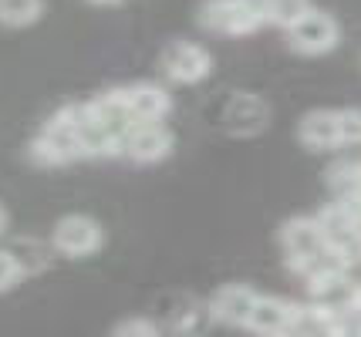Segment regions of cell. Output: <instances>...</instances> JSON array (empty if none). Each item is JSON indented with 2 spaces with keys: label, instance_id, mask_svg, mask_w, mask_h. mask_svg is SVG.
Returning <instances> with one entry per match:
<instances>
[{
  "label": "cell",
  "instance_id": "1",
  "mask_svg": "<svg viewBox=\"0 0 361 337\" xmlns=\"http://www.w3.org/2000/svg\"><path fill=\"white\" fill-rule=\"evenodd\" d=\"M88 115L85 101L64 105L44 122V129L37 132L27 145V159L41 169H58V165H71V162L85 159L81 148V122Z\"/></svg>",
  "mask_w": 361,
  "mask_h": 337
},
{
  "label": "cell",
  "instance_id": "2",
  "mask_svg": "<svg viewBox=\"0 0 361 337\" xmlns=\"http://www.w3.org/2000/svg\"><path fill=\"white\" fill-rule=\"evenodd\" d=\"M200 27L223 37H250L267 27L264 0H203L196 11Z\"/></svg>",
  "mask_w": 361,
  "mask_h": 337
},
{
  "label": "cell",
  "instance_id": "3",
  "mask_svg": "<svg viewBox=\"0 0 361 337\" xmlns=\"http://www.w3.org/2000/svg\"><path fill=\"white\" fill-rule=\"evenodd\" d=\"M51 246L64 260H88L105 246V226L88 212H68L51 226Z\"/></svg>",
  "mask_w": 361,
  "mask_h": 337
},
{
  "label": "cell",
  "instance_id": "4",
  "mask_svg": "<svg viewBox=\"0 0 361 337\" xmlns=\"http://www.w3.org/2000/svg\"><path fill=\"white\" fill-rule=\"evenodd\" d=\"M287 48L294 54H304V58H321V54H331V51L341 44V24L321 11V7H311L307 14L294 20L287 27Z\"/></svg>",
  "mask_w": 361,
  "mask_h": 337
},
{
  "label": "cell",
  "instance_id": "5",
  "mask_svg": "<svg viewBox=\"0 0 361 337\" xmlns=\"http://www.w3.org/2000/svg\"><path fill=\"white\" fill-rule=\"evenodd\" d=\"M317 223H321L324 236H328V246L338 257L351 263V267L361 263V216L355 209L341 203V199H334L317 212Z\"/></svg>",
  "mask_w": 361,
  "mask_h": 337
},
{
  "label": "cell",
  "instance_id": "6",
  "mask_svg": "<svg viewBox=\"0 0 361 337\" xmlns=\"http://www.w3.org/2000/svg\"><path fill=\"white\" fill-rule=\"evenodd\" d=\"M159 68L173 84H200L213 75V54L196 41H173L159 54Z\"/></svg>",
  "mask_w": 361,
  "mask_h": 337
},
{
  "label": "cell",
  "instance_id": "7",
  "mask_svg": "<svg viewBox=\"0 0 361 337\" xmlns=\"http://www.w3.org/2000/svg\"><path fill=\"white\" fill-rule=\"evenodd\" d=\"M307 284V300L321 304L331 314H345V310H361V284L348 273V267L341 270L317 273Z\"/></svg>",
  "mask_w": 361,
  "mask_h": 337
},
{
  "label": "cell",
  "instance_id": "8",
  "mask_svg": "<svg viewBox=\"0 0 361 337\" xmlns=\"http://www.w3.org/2000/svg\"><path fill=\"white\" fill-rule=\"evenodd\" d=\"M176 148V135L166 129V122H135L122 139V159L135 165H156L169 159Z\"/></svg>",
  "mask_w": 361,
  "mask_h": 337
},
{
  "label": "cell",
  "instance_id": "9",
  "mask_svg": "<svg viewBox=\"0 0 361 337\" xmlns=\"http://www.w3.org/2000/svg\"><path fill=\"white\" fill-rule=\"evenodd\" d=\"M257 297L260 293L253 287H247V284H226V287H220L209 297L206 314H209V321L226 324V327H247Z\"/></svg>",
  "mask_w": 361,
  "mask_h": 337
},
{
  "label": "cell",
  "instance_id": "10",
  "mask_svg": "<svg viewBox=\"0 0 361 337\" xmlns=\"http://www.w3.org/2000/svg\"><path fill=\"white\" fill-rule=\"evenodd\" d=\"M223 122H226V132H230V135H240V139L260 135V132L270 125V108L260 95L236 91V95L226 101V108H223Z\"/></svg>",
  "mask_w": 361,
  "mask_h": 337
},
{
  "label": "cell",
  "instance_id": "11",
  "mask_svg": "<svg viewBox=\"0 0 361 337\" xmlns=\"http://www.w3.org/2000/svg\"><path fill=\"white\" fill-rule=\"evenodd\" d=\"M298 142L304 145L307 152H334V148H345V145H341L338 108H314V112L300 115Z\"/></svg>",
  "mask_w": 361,
  "mask_h": 337
},
{
  "label": "cell",
  "instance_id": "12",
  "mask_svg": "<svg viewBox=\"0 0 361 337\" xmlns=\"http://www.w3.org/2000/svg\"><path fill=\"white\" fill-rule=\"evenodd\" d=\"M294 300L287 297H274V293H260L253 314L247 321V331L253 334H290V321H294Z\"/></svg>",
  "mask_w": 361,
  "mask_h": 337
},
{
  "label": "cell",
  "instance_id": "13",
  "mask_svg": "<svg viewBox=\"0 0 361 337\" xmlns=\"http://www.w3.org/2000/svg\"><path fill=\"white\" fill-rule=\"evenodd\" d=\"M126 95L135 122H166L169 112H173V95L162 84L135 81V84H126Z\"/></svg>",
  "mask_w": 361,
  "mask_h": 337
},
{
  "label": "cell",
  "instance_id": "14",
  "mask_svg": "<svg viewBox=\"0 0 361 337\" xmlns=\"http://www.w3.org/2000/svg\"><path fill=\"white\" fill-rule=\"evenodd\" d=\"M88 112H92L94 122H102L105 129H111L115 135H122V139L135 125L126 88H105V91H98L94 98H88Z\"/></svg>",
  "mask_w": 361,
  "mask_h": 337
},
{
  "label": "cell",
  "instance_id": "15",
  "mask_svg": "<svg viewBox=\"0 0 361 337\" xmlns=\"http://www.w3.org/2000/svg\"><path fill=\"white\" fill-rule=\"evenodd\" d=\"M290 334H300V337L334 334V314L324 310L321 304H314V300L298 304L294 307V321H290Z\"/></svg>",
  "mask_w": 361,
  "mask_h": 337
},
{
  "label": "cell",
  "instance_id": "16",
  "mask_svg": "<svg viewBox=\"0 0 361 337\" xmlns=\"http://www.w3.org/2000/svg\"><path fill=\"white\" fill-rule=\"evenodd\" d=\"M11 250H14L17 263H20L24 280H27V276H37V273H44L47 267H51V257H54V246H51V240H34V236L17 240Z\"/></svg>",
  "mask_w": 361,
  "mask_h": 337
},
{
  "label": "cell",
  "instance_id": "17",
  "mask_svg": "<svg viewBox=\"0 0 361 337\" xmlns=\"http://www.w3.org/2000/svg\"><path fill=\"white\" fill-rule=\"evenodd\" d=\"M44 17V0H0V27L24 31Z\"/></svg>",
  "mask_w": 361,
  "mask_h": 337
},
{
  "label": "cell",
  "instance_id": "18",
  "mask_svg": "<svg viewBox=\"0 0 361 337\" xmlns=\"http://www.w3.org/2000/svg\"><path fill=\"white\" fill-rule=\"evenodd\" d=\"M314 4L311 0H264V14H267V24L270 27H281L287 31L294 20L307 14Z\"/></svg>",
  "mask_w": 361,
  "mask_h": 337
},
{
  "label": "cell",
  "instance_id": "19",
  "mask_svg": "<svg viewBox=\"0 0 361 337\" xmlns=\"http://www.w3.org/2000/svg\"><path fill=\"white\" fill-rule=\"evenodd\" d=\"M111 334L115 337H159L162 327L152 317H126V321H118L111 327Z\"/></svg>",
  "mask_w": 361,
  "mask_h": 337
},
{
  "label": "cell",
  "instance_id": "20",
  "mask_svg": "<svg viewBox=\"0 0 361 337\" xmlns=\"http://www.w3.org/2000/svg\"><path fill=\"white\" fill-rule=\"evenodd\" d=\"M20 280H24V273H20V263H17L14 250L11 246H0V293L14 290Z\"/></svg>",
  "mask_w": 361,
  "mask_h": 337
},
{
  "label": "cell",
  "instance_id": "21",
  "mask_svg": "<svg viewBox=\"0 0 361 337\" xmlns=\"http://www.w3.org/2000/svg\"><path fill=\"white\" fill-rule=\"evenodd\" d=\"M338 122H341V145L345 148L361 145V108H338Z\"/></svg>",
  "mask_w": 361,
  "mask_h": 337
},
{
  "label": "cell",
  "instance_id": "22",
  "mask_svg": "<svg viewBox=\"0 0 361 337\" xmlns=\"http://www.w3.org/2000/svg\"><path fill=\"white\" fill-rule=\"evenodd\" d=\"M334 334H345V337L361 334V310H345V314H334Z\"/></svg>",
  "mask_w": 361,
  "mask_h": 337
},
{
  "label": "cell",
  "instance_id": "23",
  "mask_svg": "<svg viewBox=\"0 0 361 337\" xmlns=\"http://www.w3.org/2000/svg\"><path fill=\"white\" fill-rule=\"evenodd\" d=\"M7 229H11V212H7V206L0 203V236H4Z\"/></svg>",
  "mask_w": 361,
  "mask_h": 337
},
{
  "label": "cell",
  "instance_id": "24",
  "mask_svg": "<svg viewBox=\"0 0 361 337\" xmlns=\"http://www.w3.org/2000/svg\"><path fill=\"white\" fill-rule=\"evenodd\" d=\"M94 7H118V4H126V0H88Z\"/></svg>",
  "mask_w": 361,
  "mask_h": 337
}]
</instances>
